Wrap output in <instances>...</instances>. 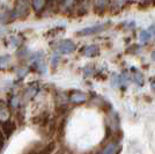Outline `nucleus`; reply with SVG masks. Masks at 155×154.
Returning <instances> with one entry per match:
<instances>
[{
    "mask_svg": "<svg viewBox=\"0 0 155 154\" xmlns=\"http://www.w3.org/2000/svg\"><path fill=\"white\" fill-rule=\"evenodd\" d=\"M134 1H137V2H139L140 5H149L153 0H134Z\"/></svg>",
    "mask_w": 155,
    "mask_h": 154,
    "instance_id": "4468645a",
    "label": "nucleus"
},
{
    "mask_svg": "<svg viewBox=\"0 0 155 154\" xmlns=\"http://www.w3.org/2000/svg\"><path fill=\"white\" fill-rule=\"evenodd\" d=\"M116 151H117L116 144H109V145L103 149L102 154H115Z\"/></svg>",
    "mask_w": 155,
    "mask_h": 154,
    "instance_id": "f8f14e48",
    "label": "nucleus"
},
{
    "mask_svg": "<svg viewBox=\"0 0 155 154\" xmlns=\"http://www.w3.org/2000/svg\"><path fill=\"white\" fill-rule=\"evenodd\" d=\"M81 53L87 57H95L100 53V48L97 45H87L81 49Z\"/></svg>",
    "mask_w": 155,
    "mask_h": 154,
    "instance_id": "423d86ee",
    "label": "nucleus"
},
{
    "mask_svg": "<svg viewBox=\"0 0 155 154\" xmlns=\"http://www.w3.org/2000/svg\"><path fill=\"white\" fill-rule=\"evenodd\" d=\"M7 62H9V59H8V57H7V56L0 58V65H1V66H4V65L7 63Z\"/></svg>",
    "mask_w": 155,
    "mask_h": 154,
    "instance_id": "2eb2a0df",
    "label": "nucleus"
},
{
    "mask_svg": "<svg viewBox=\"0 0 155 154\" xmlns=\"http://www.w3.org/2000/svg\"><path fill=\"white\" fill-rule=\"evenodd\" d=\"M86 99H87V97H86V95H84V93H81V92H74L71 96H70L71 102L75 103V104L84 102V101H86Z\"/></svg>",
    "mask_w": 155,
    "mask_h": 154,
    "instance_id": "0eeeda50",
    "label": "nucleus"
},
{
    "mask_svg": "<svg viewBox=\"0 0 155 154\" xmlns=\"http://www.w3.org/2000/svg\"><path fill=\"white\" fill-rule=\"evenodd\" d=\"M31 2L30 0H15V5L13 9V16L14 18H26L27 15H29Z\"/></svg>",
    "mask_w": 155,
    "mask_h": 154,
    "instance_id": "f257e3e1",
    "label": "nucleus"
},
{
    "mask_svg": "<svg viewBox=\"0 0 155 154\" xmlns=\"http://www.w3.org/2000/svg\"><path fill=\"white\" fill-rule=\"evenodd\" d=\"M56 5L59 6V0H44V9L43 11H51Z\"/></svg>",
    "mask_w": 155,
    "mask_h": 154,
    "instance_id": "9b49d317",
    "label": "nucleus"
},
{
    "mask_svg": "<svg viewBox=\"0 0 155 154\" xmlns=\"http://www.w3.org/2000/svg\"><path fill=\"white\" fill-rule=\"evenodd\" d=\"M152 58L155 60V51H153V53H152Z\"/></svg>",
    "mask_w": 155,
    "mask_h": 154,
    "instance_id": "a211bd4d",
    "label": "nucleus"
},
{
    "mask_svg": "<svg viewBox=\"0 0 155 154\" xmlns=\"http://www.w3.org/2000/svg\"><path fill=\"white\" fill-rule=\"evenodd\" d=\"M150 38H152V35H150V32L148 30H143V32H140V39L142 42H147Z\"/></svg>",
    "mask_w": 155,
    "mask_h": 154,
    "instance_id": "ddd939ff",
    "label": "nucleus"
},
{
    "mask_svg": "<svg viewBox=\"0 0 155 154\" xmlns=\"http://www.w3.org/2000/svg\"><path fill=\"white\" fill-rule=\"evenodd\" d=\"M1 129H2V131H4L7 136H9V135H12V133H13L15 126H14V124L12 122L6 121V122H4L2 124H1Z\"/></svg>",
    "mask_w": 155,
    "mask_h": 154,
    "instance_id": "6e6552de",
    "label": "nucleus"
},
{
    "mask_svg": "<svg viewBox=\"0 0 155 154\" xmlns=\"http://www.w3.org/2000/svg\"><path fill=\"white\" fill-rule=\"evenodd\" d=\"M132 80H133L137 85H139V86H141V85L143 84V79H142L141 73H140L139 71L132 70Z\"/></svg>",
    "mask_w": 155,
    "mask_h": 154,
    "instance_id": "9d476101",
    "label": "nucleus"
},
{
    "mask_svg": "<svg viewBox=\"0 0 155 154\" xmlns=\"http://www.w3.org/2000/svg\"><path fill=\"white\" fill-rule=\"evenodd\" d=\"M148 32H150V35H152V36H155V23L149 27Z\"/></svg>",
    "mask_w": 155,
    "mask_h": 154,
    "instance_id": "dca6fc26",
    "label": "nucleus"
},
{
    "mask_svg": "<svg viewBox=\"0 0 155 154\" xmlns=\"http://www.w3.org/2000/svg\"><path fill=\"white\" fill-rule=\"evenodd\" d=\"M132 1H134V0H110V9L117 13Z\"/></svg>",
    "mask_w": 155,
    "mask_h": 154,
    "instance_id": "39448f33",
    "label": "nucleus"
},
{
    "mask_svg": "<svg viewBox=\"0 0 155 154\" xmlns=\"http://www.w3.org/2000/svg\"><path fill=\"white\" fill-rule=\"evenodd\" d=\"M150 87H152V89L155 92V78H153V79L150 80Z\"/></svg>",
    "mask_w": 155,
    "mask_h": 154,
    "instance_id": "f3484780",
    "label": "nucleus"
},
{
    "mask_svg": "<svg viewBox=\"0 0 155 154\" xmlns=\"http://www.w3.org/2000/svg\"><path fill=\"white\" fill-rule=\"evenodd\" d=\"M57 50L60 53H65V55H68L75 50V44L72 42L71 39H65L61 41L60 43L57 44Z\"/></svg>",
    "mask_w": 155,
    "mask_h": 154,
    "instance_id": "7ed1b4c3",
    "label": "nucleus"
},
{
    "mask_svg": "<svg viewBox=\"0 0 155 154\" xmlns=\"http://www.w3.org/2000/svg\"><path fill=\"white\" fill-rule=\"evenodd\" d=\"M31 6L36 13H41L44 9V0H31Z\"/></svg>",
    "mask_w": 155,
    "mask_h": 154,
    "instance_id": "1a4fd4ad",
    "label": "nucleus"
},
{
    "mask_svg": "<svg viewBox=\"0 0 155 154\" xmlns=\"http://www.w3.org/2000/svg\"><path fill=\"white\" fill-rule=\"evenodd\" d=\"M109 27L110 22H107V23H103V25H98V26L88 27V28H84V29H81L80 32H78L77 35L78 36H89V35H94V34H97V32H104Z\"/></svg>",
    "mask_w": 155,
    "mask_h": 154,
    "instance_id": "f03ea898",
    "label": "nucleus"
},
{
    "mask_svg": "<svg viewBox=\"0 0 155 154\" xmlns=\"http://www.w3.org/2000/svg\"><path fill=\"white\" fill-rule=\"evenodd\" d=\"M153 2H154V4H155V0H153Z\"/></svg>",
    "mask_w": 155,
    "mask_h": 154,
    "instance_id": "6ab92c4d",
    "label": "nucleus"
},
{
    "mask_svg": "<svg viewBox=\"0 0 155 154\" xmlns=\"http://www.w3.org/2000/svg\"><path fill=\"white\" fill-rule=\"evenodd\" d=\"M109 2H110V0H94V2H93L94 13L98 14V15L104 14L107 7L109 5Z\"/></svg>",
    "mask_w": 155,
    "mask_h": 154,
    "instance_id": "20e7f679",
    "label": "nucleus"
}]
</instances>
